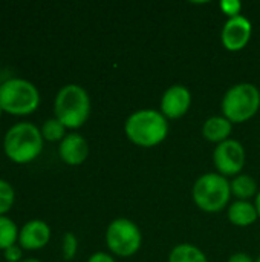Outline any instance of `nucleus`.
I'll return each instance as SVG.
<instances>
[{"instance_id":"f257e3e1","label":"nucleus","mask_w":260,"mask_h":262,"mask_svg":"<svg viewBox=\"0 0 260 262\" xmlns=\"http://www.w3.org/2000/svg\"><path fill=\"white\" fill-rule=\"evenodd\" d=\"M127 138L139 147H155L169 135V120L156 109H139L124 123Z\"/></svg>"},{"instance_id":"f03ea898","label":"nucleus","mask_w":260,"mask_h":262,"mask_svg":"<svg viewBox=\"0 0 260 262\" xmlns=\"http://www.w3.org/2000/svg\"><path fill=\"white\" fill-rule=\"evenodd\" d=\"M55 118L67 129L81 127L90 114V98L84 88L80 84L63 86L55 97L54 103Z\"/></svg>"},{"instance_id":"7ed1b4c3","label":"nucleus","mask_w":260,"mask_h":262,"mask_svg":"<svg viewBox=\"0 0 260 262\" xmlns=\"http://www.w3.org/2000/svg\"><path fill=\"white\" fill-rule=\"evenodd\" d=\"M41 130L32 123H17L5 135L3 147L9 160L26 164L35 160L43 150Z\"/></svg>"},{"instance_id":"20e7f679","label":"nucleus","mask_w":260,"mask_h":262,"mask_svg":"<svg viewBox=\"0 0 260 262\" xmlns=\"http://www.w3.org/2000/svg\"><path fill=\"white\" fill-rule=\"evenodd\" d=\"M192 196L198 209L202 212L218 213L224 210L230 203V181L218 172L204 173L195 181Z\"/></svg>"},{"instance_id":"39448f33","label":"nucleus","mask_w":260,"mask_h":262,"mask_svg":"<svg viewBox=\"0 0 260 262\" xmlns=\"http://www.w3.org/2000/svg\"><path fill=\"white\" fill-rule=\"evenodd\" d=\"M222 115L231 123H245L260 109V91L253 83H238L231 86L221 103Z\"/></svg>"},{"instance_id":"423d86ee","label":"nucleus","mask_w":260,"mask_h":262,"mask_svg":"<svg viewBox=\"0 0 260 262\" xmlns=\"http://www.w3.org/2000/svg\"><path fill=\"white\" fill-rule=\"evenodd\" d=\"M40 104L38 89L28 80L9 78L0 84V107L12 115L32 114Z\"/></svg>"},{"instance_id":"0eeeda50","label":"nucleus","mask_w":260,"mask_h":262,"mask_svg":"<svg viewBox=\"0 0 260 262\" xmlns=\"http://www.w3.org/2000/svg\"><path fill=\"white\" fill-rule=\"evenodd\" d=\"M106 244L113 255L130 258L141 249L143 235L133 221L127 218H116L107 226Z\"/></svg>"},{"instance_id":"6e6552de","label":"nucleus","mask_w":260,"mask_h":262,"mask_svg":"<svg viewBox=\"0 0 260 262\" xmlns=\"http://www.w3.org/2000/svg\"><path fill=\"white\" fill-rule=\"evenodd\" d=\"M213 163L222 177H238L245 167L247 163V152L241 141L238 140H227L216 146L213 152Z\"/></svg>"},{"instance_id":"1a4fd4ad","label":"nucleus","mask_w":260,"mask_h":262,"mask_svg":"<svg viewBox=\"0 0 260 262\" xmlns=\"http://www.w3.org/2000/svg\"><path fill=\"white\" fill-rule=\"evenodd\" d=\"M251 34H253L251 21L244 15H238L225 21V25L222 26L221 40L227 51L238 52L248 45Z\"/></svg>"},{"instance_id":"9d476101","label":"nucleus","mask_w":260,"mask_h":262,"mask_svg":"<svg viewBox=\"0 0 260 262\" xmlns=\"http://www.w3.org/2000/svg\"><path fill=\"white\" fill-rule=\"evenodd\" d=\"M192 106V94L184 84H173L162 94L161 114L167 120H178L184 117Z\"/></svg>"},{"instance_id":"9b49d317","label":"nucleus","mask_w":260,"mask_h":262,"mask_svg":"<svg viewBox=\"0 0 260 262\" xmlns=\"http://www.w3.org/2000/svg\"><path fill=\"white\" fill-rule=\"evenodd\" d=\"M58 154L60 158L69 164V166H80L86 161L87 155H89V144L86 141L84 137H81L80 134H67L58 147Z\"/></svg>"},{"instance_id":"f8f14e48","label":"nucleus","mask_w":260,"mask_h":262,"mask_svg":"<svg viewBox=\"0 0 260 262\" xmlns=\"http://www.w3.org/2000/svg\"><path fill=\"white\" fill-rule=\"evenodd\" d=\"M51 239V229L44 221L32 220L28 221L20 233H18V243L26 250H38L44 247Z\"/></svg>"},{"instance_id":"ddd939ff","label":"nucleus","mask_w":260,"mask_h":262,"mask_svg":"<svg viewBox=\"0 0 260 262\" xmlns=\"http://www.w3.org/2000/svg\"><path fill=\"white\" fill-rule=\"evenodd\" d=\"M233 130V123L227 120L224 115H215L205 120L202 126V135L207 141L221 144L227 140H230Z\"/></svg>"},{"instance_id":"4468645a","label":"nucleus","mask_w":260,"mask_h":262,"mask_svg":"<svg viewBox=\"0 0 260 262\" xmlns=\"http://www.w3.org/2000/svg\"><path fill=\"white\" fill-rule=\"evenodd\" d=\"M228 220L233 226L238 227H248L253 226L259 220L257 209L250 201H239L236 200L228 206Z\"/></svg>"},{"instance_id":"2eb2a0df","label":"nucleus","mask_w":260,"mask_h":262,"mask_svg":"<svg viewBox=\"0 0 260 262\" xmlns=\"http://www.w3.org/2000/svg\"><path fill=\"white\" fill-rule=\"evenodd\" d=\"M231 187V196H234L239 201H250L251 198H256L259 193L257 181L247 173H241L230 181Z\"/></svg>"},{"instance_id":"dca6fc26","label":"nucleus","mask_w":260,"mask_h":262,"mask_svg":"<svg viewBox=\"0 0 260 262\" xmlns=\"http://www.w3.org/2000/svg\"><path fill=\"white\" fill-rule=\"evenodd\" d=\"M169 262H208L205 253L193 244H178L172 249Z\"/></svg>"},{"instance_id":"f3484780","label":"nucleus","mask_w":260,"mask_h":262,"mask_svg":"<svg viewBox=\"0 0 260 262\" xmlns=\"http://www.w3.org/2000/svg\"><path fill=\"white\" fill-rule=\"evenodd\" d=\"M18 239V230L14 221L6 216H0V250H6L15 246Z\"/></svg>"},{"instance_id":"a211bd4d","label":"nucleus","mask_w":260,"mask_h":262,"mask_svg":"<svg viewBox=\"0 0 260 262\" xmlns=\"http://www.w3.org/2000/svg\"><path fill=\"white\" fill-rule=\"evenodd\" d=\"M41 135L48 141H61L66 137V127L57 118H49L41 127Z\"/></svg>"},{"instance_id":"6ab92c4d","label":"nucleus","mask_w":260,"mask_h":262,"mask_svg":"<svg viewBox=\"0 0 260 262\" xmlns=\"http://www.w3.org/2000/svg\"><path fill=\"white\" fill-rule=\"evenodd\" d=\"M14 204V189L12 186L5 181L0 180V216H3V213H6Z\"/></svg>"},{"instance_id":"aec40b11","label":"nucleus","mask_w":260,"mask_h":262,"mask_svg":"<svg viewBox=\"0 0 260 262\" xmlns=\"http://www.w3.org/2000/svg\"><path fill=\"white\" fill-rule=\"evenodd\" d=\"M77 250H78V241H77L74 233L67 232L63 238V256H64V259L66 261L74 259L77 255Z\"/></svg>"},{"instance_id":"412c9836","label":"nucleus","mask_w":260,"mask_h":262,"mask_svg":"<svg viewBox=\"0 0 260 262\" xmlns=\"http://www.w3.org/2000/svg\"><path fill=\"white\" fill-rule=\"evenodd\" d=\"M219 8H221V11H222L228 18H233V17L241 15L242 3H241L239 0H222V2L219 3Z\"/></svg>"},{"instance_id":"4be33fe9","label":"nucleus","mask_w":260,"mask_h":262,"mask_svg":"<svg viewBox=\"0 0 260 262\" xmlns=\"http://www.w3.org/2000/svg\"><path fill=\"white\" fill-rule=\"evenodd\" d=\"M5 259L8 262H20L21 261V249L18 246H12L5 250Z\"/></svg>"},{"instance_id":"5701e85b","label":"nucleus","mask_w":260,"mask_h":262,"mask_svg":"<svg viewBox=\"0 0 260 262\" xmlns=\"http://www.w3.org/2000/svg\"><path fill=\"white\" fill-rule=\"evenodd\" d=\"M87 262H116L113 258H112V255H109V253H106V252H97V253H93Z\"/></svg>"},{"instance_id":"b1692460","label":"nucleus","mask_w":260,"mask_h":262,"mask_svg":"<svg viewBox=\"0 0 260 262\" xmlns=\"http://www.w3.org/2000/svg\"><path fill=\"white\" fill-rule=\"evenodd\" d=\"M227 262H256V261H253V258H251L250 255H247V253H242V252H241V253H234V255H231Z\"/></svg>"},{"instance_id":"393cba45","label":"nucleus","mask_w":260,"mask_h":262,"mask_svg":"<svg viewBox=\"0 0 260 262\" xmlns=\"http://www.w3.org/2000/svg\"><path fill=\"white\" fill-rule=\"evenodd\" d=\"M254 206H256V209H257V213H259V218H260V190H259V193H257V196L254 198Z\"/></svg>"},{"instance_id":"a878e982","label":"nucleus","mask_w":260,"mask_h":262,"mask_svg":"<svg viewBox=\"0 0 260 262\" xmlns=\"http://www.w3.org/2000/svg\"><path fill=\"white\" fill-rule=\"evenodd\" d=\"M20 262H40L38 259H32V258H29V259H21Z\"/></svg>"},{"instance_id":"bb28decb","label":"nucleus","mask_w":260,"mask_h":262,"mask_svg":"<svg viewBox=\"0 0 260 262\" xmlns=\"http://www.w3.org/2000/svg\"><path fill=\"white\" fill-rule=\"evenodd\" d=\"M2 112H3V109H2V107H0V115H2Z\"/></svg>"},{"instance_id":"cd10ccee","label":"nucleus","mask_w":260,"mask_h":262,"mask_svg":"<svg viewBox=\"0 0 260 262\" xmlns=\"http://www.w3.org/2000/svg\"><path fill=\"white\" fill-rule=\"evenodd\" d=\"M256 262H260V256H259V258H257V259H256Z\"/></svg>"}]
</instances>
